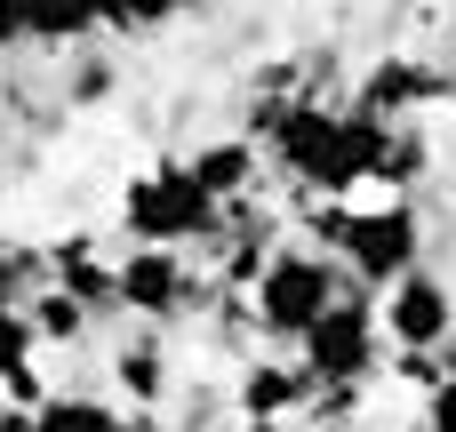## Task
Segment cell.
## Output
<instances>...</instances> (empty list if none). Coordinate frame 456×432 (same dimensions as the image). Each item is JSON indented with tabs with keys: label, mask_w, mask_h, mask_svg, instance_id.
Masks as SVG:
<instances>
[{
	"label": "cell",
	"mask_w": 456,
	"mask_h": 432,
	"mask_svg": "<svg viewBox=\"0 0 456 432\" xmlns=\"http://www.w3.org/2000/svg\"><path fill=\"white\" fill-rule=\"evenodd\" d=\"M305 224L329 240V257L361 281V289H393V281H409L417 273V257H425V216L401 200V192H385L377 208H345V200H305Z\"/></svg>",
	"instance_id": "1"
},
{
	"label": "cell",
	"mask_w": 456,
	"mask_h": 432,
	"mask_svg": "<svg viewBox=\"0 0 456 432\" xmlns=\"http://www.w3.org/2000/svg\"><path fill=\"white\" fill-rule=\"evenodd\" d=\"M224 216L232 208L192 176V160H160V168L128 176V192H120V232L136 249H216Z\"/></svg>",
	"instance_id": "2"
},
{
	"label": "cell",
	"mask_w": 456,
	"mask_h": 432,
	"mask_svg": "<svg viewBox=\"0 0 456 432\" xmlns=\"http://www.w3.org/2000/svg\"><path fill=\"white\" fill-rule=\"evenodd\" d=\"M345 289H353V281H345V265H337L329 249H281V257L256 273V289H248V321H256V337H273V345H305L313 321H321Z\"/></svg>",
	"instance_id": "3"
},
{
	"label": "cell",
	"mask_w": 456,
	"mask_h": 432,
	"mask_svg": "<svg viewBox=\"0 0 456 432\" xmlns=\"http://www.w3.org/2000/svg\"><path fill=\"white\" fill-rule=\"evenodd\" d=\"M369 297H377V289L353 281V289L313 321V337L297 345V353H305L297 369L313 377V393H361V385L385 369V345H393V337H385V313H377Z\"/></svg>",
	"instance_id": "4"
},
{
	"label": "cell",
	"mask_w": 456,
	"mask_h": 432,
	"mask_svg": "<svg viewBox=\"0 0 456 432\" xmlns=\"http://www.w3.org/2000/svg\"><path fill=\"white\" fill-rule=\"evenodd\" d=\"M112 265H120V313H128V321L168 329V321H184V313H208V305H200L208 281H200V265H192L184 249H128V257H112Z\"/></svg>",
	"instance_id": "5"
},
{
	"label": "cell",
	"mask_w": 456,
	"mask_h": 432,
	"mask_svg": "<svg viewBox=\"0 0 456 432\" xmlns=\"http://www.w3.org/2000/svg\"><path fill=\"white\" fill-rule=\"evenodd\" d=\"M377 313H385L393 353H449V337H456V297H449V281L425 273V265L409 281H393Z\"/></svg>",
	"instance_id": "6"
},
{
	"label": "cell",
	"mask_w": 456,
	"mask_h": 432,
	"mask_svg": "<svg viewBox=\"0 0 456 432\" xmlns=\"http://www.w3.org/2000/svg\"><path fill=\"white\" fill-rule=\"evenodd\" d=\"M456 72H433V64H417L409 48H385L369 72H361V88H353V112H377V120H401L409 128V112H425L433 96H449Z\"/></svg>",
	"instance_id": "7"
},
{
	"label": "cell",
	"mask_w": 456,
	"mask_h": 432,
	"mask_svg": "<svg viewBox=\"0 0 456 432\" xmlns=\"http://www.w3.org/2000/svg\"><path fill=\"white\" fill-rule=\"evenodd\" d=\"M232 409L240 417H297V409H313V377L289 361H248L232 377Z\"/></svg>",
	"instance_id": "8"
},
{
	"label": "cell",
	"mask_w": 456,
	"mask_h": 432,
	"mask_svg": "<svg viewBox=\"0 0 456 432\" xmlns=\"http://www.w3.org/2000/svg\"><path fill=\"white\" fill-rule=\"evenodd\" d=\"M192 176L224 200V208H240L256 184H265V144L256 136H224V144H200L192 152Z\"/></svg>",
	"instance_id": "9"
},
{
	"label": "cell",
	"mask_w": 456,
	"mask_h": 432,
	"mask_svg": "<svg viewBox=\"0 0 456 432\" xmlns=\"http://www.w3.org/2000/svg\"><path fill=\"white\" fill-rule=\"evenodd\" d=\"M112 385H120L136 409L168 401V353H160V337H128V345L112 353Z\"/></svg>",
	"instance_id": "10"
},
{
	"label": "cell",
	"mask_w": 456,
	"mask_h": 432,
	"mask_svg": "<svg viewBox=\"0 0 456 432\" xmlns=\"http://www.w3.org/2000/svg\"><path fill=\"white\" fill-rule=\"evenodd\" d=\"M24 321H32V337H40V345H80L96 313H88L72 289H56V281H48V289H32V297H24Z\"/></svg>",
	"instance_id": "11"
},
{
	"label": "cell",
	"mask_w": 456,
	"mask_h": 432,
	"mask_svg": "<svg viewBox=\"0 0 456 432\" xmlns=\"http://www.w3.org/2000/svg\"><path fill=\"white\" fill-rule=\"evenodd\" d=\"M32 417H40V432H136V417H120L96 393H48Z\"/></svg>",
	"instance_id": "12"
},
{
	"label": "cell",
	"mask_w": 456,
	"mask_h": 432,
	"mask_svg": "<svg viewBox=\"0 0 456 432\" xmlns=\"http://www.w3.org/2000/svg\"><path fill=\"white\" fill-rule=\"evenodd\" d=\"M32 353H40L32 321H24V313H0V393H24V401L40 409L48 393H32Z\"/></svg>",
	"instance_id": "13"
},
{
	"label": "cell",
	"mask_w": 456,
	"mask_h": 432,
	"mask_svg": "<svg viewBox=\"0 0 456 432\" xmlns=\"http://www.w3.org/2000/svg\"><path fill=\"white\" fill-rule=\"evenodd\" d=\"M184 8H200V0H96V16H104V32H152V24H168V16H184Z\"/></svg>",
	"instance_id": "14"
},
{
	"label": "cell",
	"mask_w": 456,
	"mask_h": 432,
	"mask_svg": "<svg viewBox=\"0 0 456 432\" xmlns=\"http://www.w3.org/2000/svg\"><path fill=\"white\" fill-rule=\"evenodd\" d=\"M104 88H112V64H80L72 72V104H96Z\"/></svg>",
	"instance_id": "15"
},
{
	"label": "cell",
	"mask_w": 456,
	"mask_h": 432,
	"mask_svg": "<svg viewBox=\"0 0 456 432\" xmlns=\"http://www.w3.org/2000/svg\"><path fill=\"white\" fill-rule=\"evenodd\" d=\"M0 313H24V265L0 249Z\"/></svg>",
	"instance_id": "16"
},
{
	"label": "cell",
	"mask_w": 456,
	"mask_h": 432,
	"mask_svg": "<svg viewBox=\"0 0 456 432\" xmlns=\"http://www.w3.org/2000/svg\"><path fill=\"white\" fill-rule=\"evenodd\" d=\"M0 432H40V417H32V409H16V401H0Z\"/></svg>",
	"instance_id": "17"
},
{
	"label": "cell",
	"mask_w": 456,
	"mask_h": 432,
	"mask_svg": "<svg viewBox=\"0 0 456 432\" xmlns=\"http://www.w3.org/2000/svg\"><path fill=\"white\" fill-rule=\"evenodd\" d=\"M232 432H297V417H240Z\"/></svg>",
	"instance_id": "18"
},
{
	"label": "cell",
	"mask_w": 456,
	"mask_h": 432,
	"mask_svg": "<svg viewBox=\"0 0 456 432\" xmlns=\"http://www.w3.org/2000/svg\"><path fill=\"white\" fill-rule=\"evenodd\" d=\"M441 385H456V337H449V353H441Z\"/></svg>",
	"instance_id": "19"
},
{
	"label": "cell",
	"mask_w": 456,
	"mask_h": 432,
	"mask_svg": "<svg viewBox=\"0 0 456 432\" xmlns=\"http://www.w3.org/2000/svg\"><path fill=\"white\" fill-rule=\"evenodd\" d=\"M136 432H168V425H152V417H136Z\"/></svg>",
	"instance_id": "20"
},
{
	"label": "cell",
	"mask_w": 456,
	"mask_h": 432,
	"mask_svg": "<svg viewBox=\"0 0 456 432\" xmlns=\"http://www.w3.org/2000/svg\"><path fill=\"white\" fill-rule=\"evenodd\" d=\"M449 104H456V80H449Z\"/></svg>",
	"instance_id": "21"
}]
</instances>
